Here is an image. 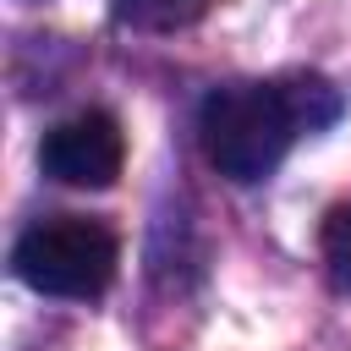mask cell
<instances>
[{"label": "cell", "mask_w": 351, "mask_h": 351, "mask_svg": "<svg viewBox=\"0 0 351 351\" xmlns=\"http://www.w3.org/2000/svg\"><path fill=\"white\" fill-rule=\"evenodd\" d=\"M340 115V93L324 77L285 82H236L203 104V154L230 181H263L302 132H318Z\"/></svg>", "instance_id": "cell-1"}, {"label": "cell", "mask_w": 351, "mask_h": 351, "mask_svg": "<svg viewBox=\"0 0 351 351\" xmlns=\"http://www.w3.org/2000/svg\"><path fill=\"white\" fill-rule=\"evenodd\" d=\"M318 247H324V263H329V274L351 291V203L346 208H335L329 219H324V236H318Z\"/></svg>", "instance_id": "cell-5"}, {"label": "cell", "mask_w": 351, "mask_h": 351, "mask_svg": "<svg viewBox=\"0 0 351 351\" xmlns=\"http://www.w3.org/2000/svg\"><path fill=\"white\" fill-rule=\"evenodd\" d=\"M38 165H44V176H55L60 186H88V192L110 186V181L121 176V165H126L121 121L104 115V110H82V115L49 126L44 143H38Z\"/></svg>", "instance_id": "cell-3"}, {"label": "cell", "mask_w": 351, "mask_h": 351, "mask_svg": "<svg viewBox=\"0 0 351 351\" xmlns=\"http://www.w3.org/2000/svg\"><path fill=\"white\" fill-rule=\"evenodd\" d=\"M214 0H115V16L132 22V27H148V33H176V27H192L197 16H208Z\"/></svg>", "instance_id": "cell-4"}, {"label": "cell", "mask_w": 351, "mask_h": 351, "mask_svg": "<svg viewBox=\"0 0 351 351\" xmlns=\"http://www.w3.org/2000/svg\"><path fill=\"white\" fill-rule=\"evenodd\" d=\"M115 236L99 225V219H82V214H55V219H38L22 230L11 263L16 274L44 291V296H71V302H88L99 296L110 280H115Z\"/></svg>", "instance_id": "cell-2"}]
</instances>
